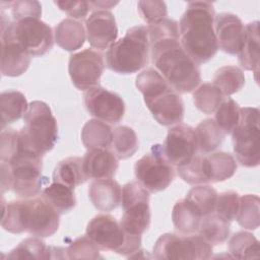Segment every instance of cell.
<instances>
[{"label":"cell","instance_id":"6da1fadb","mask_svg":"<svg viewBox=\"0 0 260 260\" xmlns=\"http://www.w3.org/2000/svg\"><path fill=\"white\" fill-rule=\"evenodd\" d=\"M147 28L151 61L156 70L178 93L197 88L201 82L200 69L181 45L178 22L166 18Z\"/></svg>","mask_w":260,"mask_h":260},{"label":"cell","instance_id":"7a4b0ae2","mask_svg":"<svg viewBox=\"0 0 260 260\" xmlns=\"http://www.w3.org/2000/svg\"><path fill=\"white\" fill-rule=\"evenodd\" d=\"M214 18L212 3L193 1L187 4L178 24L181 45L197 64L208 62L217 53Z\"/></svg>","mask_w":260,"mask_h":260},{"label":"cell","instance_id":"3957f363","mask_svg":"<svg viewBox=\"0 0 260 260\" xmlns=\"http://www.w3.org/2000/svg\"><path fill=\"white\" fill-rule=\"evenodd\" d=\"M147 109L160 125L171 126L183 121L185 108L180 94L154 68L140 72L135 79Z\"/></svg>","mask_w":260,"mask_h":260},{"label":"cell","instance_id":"277c9868","mask_svg":"<svg viewBox=\"0 0 260 260\" xmlns=\"http://www.w3.org/2000/svg\"><path fill=\"white\" fill-rule=\"evenodd\" d=\"M149 50L147 26H132L123 38L108 48L106 53L107 67L119 74L138 72L147 65Z\"/></svg>","mask_w":260,"mask_h":260},{"label":"cell","instance_id":"5b68a950","mask_svg":"<svg viewBox=\"0 0 260 260\" xmlns=\"http://www.w3.org/2000/svg\"><path fill=\"white\" fill-rule=\"evenodd\" d=\"M4 164L10 169L11 189L14 194L23 199L40 194L45 179L42 175L43 154L31 148L21 134L18 150Z\"/></svg>","mask_w":260,"mask_h":260},{"label":"cell","instance_id":"8992f818","mask_svg":"<svg viewBox=\"0 0 260 260\" xmlns=\"http://www.w3.org/2000/svg\"><path fill=\"white\" fill-rule=\"evenodd\" d=\"M103 251L130 257L141 246V236L127 235L120 222L110 214H98L87 223L85 234Z\"/></svg>","mask_w":260,"mask_h":260},{"label":"cell","instance_id":"52a82bcc","mask_svg":"<svg viewBox=\"0 0 260 260\" xmlns=\"http://www.w3.org/2000/svg\"><path fill=\"white\" fill-rule=\"evenodd\" d=\"M19 130L27 144L41 154L52 150L58 140V125L50 107L42 101L29 103Z\"/></svg>","mask_w":260,"mask_h":260},{"label":"cell","instance_id":"ba28073f","mask_svg":"<svg viewBox=\"0 0 260 260\" xmlns=\"http://www.w3.org/2000/svg\"><path fill=\"white\" fill-rule=\"evenodd\" d=\"M1 29H6L30 57L45 55L54 44L51 26L38 18L13 21L1 10Z\"/></svg>","mask_w":260,"mask_h":260},{"label":"cell","instance_id":"9c48e42d","mask_svg":"<svg viewBox=\"0 0 260 260\" xmlns=\"http://www.w3.org/2000/svg\"><path fill=\"white\" fill-rule=\"evenodd\" d=\"M259 114L255 107L240 108V121L232 132L235 156L247 168L257 167L260 161Z\"/></svg>","mask_w":260,"mask_h":260},{"label":"cell","instance_id":"30bf717a","mask_svg":"<svg viewBox=\"0 0 260 260\" xmlns=\"http://www.w3.org/2000/svg\"><path fill=\"white\" fill-rule=\"evenodd\" d=\"M123 214L120 224L130 236H142L149 228L151 213L149 192L137 181H131L122 188Z\"/></svg>","mask_w":260,"mask_h":260},{"label":"cell","instance_id":"8fae6325","mask_svg":"<svg viewBox=\"0 0 260 260\" xmlns=\"http://www.w3.org/2000/svg\"><path fill=\"white\" fill-rule=\"evenodd\" d=\"M152 254L159 260H204L212 256V245L199 235L167 233L156 240Z\"/></svg>","mask_w":260,"mask_h":260},{"label":"cell","instance_id":"7c38bea8","mask_svg":"<svg viewBox=\"0 0 260 260\" xmlns=\"http://www.w3.org/2000/svg\"><path fill=\"white\" fill-rule=\"evenodd\" d=\"M134 173L137 182L149 193L167 189L176 176L160 144L152 145L150 151L135 162Z\"/></svg>","mask_w":260,"mask_h":260},{"label":"cell","instance_id":"4fadbf2b","mask_svg":"<svg viewBox=\"0 0 260 260\" xmlns=\"http://www.w3.org/2000/svg\"><path fill=\"white\" fill-rule=\"evenodd\" d=\"M104 69V56L95 50L88 48L70 56L68 72L73 85L79 90L100 85Z\"/></svg>","mask_w":260,"mask_h":260},{"label":"cell","instance_id":"5bb4252c","mask_svg":"<svg viewBox=\"0 0 260 260\" xmlns=\"http://www.w3.org/2000/svg\"><path fill=\"white\" fill-rule=\"evenodd\" d=\"M83 98L87 112L98 120L117 124L123 119L125 103L118 93L96 85L87 89Z\"/></svg>","mask_w":260,"mask_h":260},{"label":"cell","instance_id":"9a60e30c","mask_svg":"<svg viewBox=\"0 0 260 260\" xmlns=\"http://www.w3.org/2000/svg\"><path fill=\"white\" fill-rule=\"evenodd\" d=\"M162 148L172 165L179 167L187 164L198 150L195 129L185 123L173 126L168 131Z\"/></svg>","mask_w":260,"mask_h":260},{"label":"cell","instance_id":"2e32d148","mask_svg":"<svg viewBox=\"0 0 260 260\" xmlns=\"http://www.w3.org/2000/svg\"><path fill=\"white\" fill-rule=\"evenodd\" d=\"M85 32L92 48L101 51L108 49L118 37V27L113 13L106 9L94 10L85 19Z\"/></svg>","mask_w":260,"mask_h":260},{"label":"cell","instance_id":"e0dca14e","mask_svg":"<svg viewBox=\"0 0 260 260\" xmlns=\"http://www.w3.org/2000/svg\"><path fill=\"white\" fill-rule=\"evenodd\" d=\"M29 201L30 208L26 233L39 238L51 237L58 231L60 213L42 195L29 199Z\"/></svg>","mask_w":260,"mask_h":260},{"label":"cell","instance_id":"ac0fdd59","mask_svg":"<svg viewBox=\"0 0 260 260\" xmlns=\"http://www.w3.org/2000/svg\"><path fill=\"white\" fill-rule=\"evenodd\" d=\"M214 31L218 48L230 55H238L245 35V26L239 16L229 12L215 15Z\"/></svg>","mask_w":260,"mask_h":260},{"label":"cell","instance_id":"d6986e66","mask_svg":"<svg viewBox=\"0 0 260 260\" xmlns=\"http://www.w3.org/2000/svg\"><path fill=\"white\" fill-rule=\"evenodd\" d=\"M31 57L17 44L6 29H1V73L3 76L16 77L23 74Z\"/></svg>","mask_w":260,"mask_h":260},{"label":"cell","instance_id":"ffe728a7","mask_svg":"<svg viewBox=\"0 0 260 260\" xmlns=\"http://www.w3.org/2000/svg\"><path fill=\"white\" fill-rule=\"evenodd\" d=\"M118 159L109 148L88 149L82 157L84 173L88 179H112L119 167Z\"/></svg>","mask_w":260,"mask_h":260},{"label":"cell","instance_id":"44dd1931","mask_svg":"<svg viewBox=\"0 0 260 260\" xmlns=\"http://www.w3.org/2000/svg\"><path fill=\"white\" fill-rule=\"evenodd\" d=\"M88 197L96 209L112 211L121 203L122 188L113 179L94 180L88 187Z\"/></svg>","mask_w":260,"mask_h":260},{"label":"cell","instance_id":"7402d4cb","mask_svg":"<svg viewBox=\"0 0 260 260\" xmlns=\"http://www.w3.org/2000/svg\"><path fill=\"white\" fill-rule=\"evenodd\" d=\"M260 57V39H259V21L255 20L245 26L244 40L238 53L239 63L245 70L253 71L257 80L259 72Z\"/></svg>","mask_w":260,"mask_h":260},{"label":"cell","instance_id":"603a6c76","mask_svg":"<svg viewBox=\"0 0 260 260\" xmlns=\"http://www.w3.org/2000/svg\"><path fill=\"white\" fill-rule=\"evenodd\" d=\"M2 228L12 234L27 232L30 201L29 199L15 200L5 204L2 198Z\"/></svg>","mask_w":260,"mask_h":260},{"label":"cell","instance_id":"cb8c5ba5","mask_svg":"<svg viewBox=\"0 0 260 260\" xmlns=\"http://www.w3.org/2000/svg\"><path fill=\"white\" fill-rule=\"evenodd\" d=\"M55 42L66 51L80 49L85 42V29L81 22L65 18L55 26Z\"/></svg>","mask_w":260,"mask_h":260},{"label":"cell","instance_id":"d4e9b609","mask_svg":"<svg viewBox=\"0 0 260 260\" xmlns=\"http://www.w3.org/2000/svg\"><path fill=\"white\" fill-rule=\"evenodd\" d=\"M202 218L201 213L186 198L178 200L173 207V224L181 234L192 235L197 233Z\"/></svg>","mask_w":260,"mask_h":260},{"label":"cell","instance_id":"484cf974","mask_svg":"<svg viewBox=\"0 0 260 260\" xmlns=\"http://www.w3.org/2000/svg\"><path fill=\"white\" fill-rule=\"evenodd\" d=\"M28 105L22 92L15 89L2 91L0 94L1 129L22 118L28 110Z\"/></svg>","mask_w":260,"mask_h":260},{"label":"cell","instance_id":"4316f807","mask_svg":"<svg viewBox=\"0 0 260 260\" xmlns=\"http://www.w3.org/2000/svg\"><path fill=\"white\" fill-rule=\"evenodd\" d=\"M83 170L82 158L69 156L60 160L53 172V182H59L71 188H75L87 181Z\"/></svg>","mask_w":260,"mask_h":260},{"label":"cell","instance_id":"83f0119b","mask_svg":"<svg viewBox=\"0 0 260 260\" xmlns=\"http://www.w3.org/2000/svg\"><path fill=\"white\" fill-rule=\"evenodd\" d=\"M113 130L106 123L98 119L88 120L81 130V141L88 149L109 148L112 144Z\"/></svg>","mask_w":260,"mask_h":260},{"label":"cell","instance_id":"f1b7e54d","mask_svg":"<svg viewBox=\"0 0 260 260\" xmlns=\"http://www.w3.org/2000/svg\"><path fill=\"white\" fill-rule=\"evenodd\" d=\"M195 134L198 149L203 153H209L217 149L225 136L213 119L201 121L195 129Z\"/></svg>","mask_w":260,"mask_h":260},{"label":"cell","instance_id":"f546056e","mask_svg":"<svg viewBox=\"0 0 260 260\" xmlns=\"http://www.w3.org/2000/svg\"><path fill=\"white\" fill-rule=\"evenodd\" d=\"M74 189L59 182H53L42 191V196L60 213L69 212L76 205Z\"/></svg>","mask_w":260,"mask_h":260},{"label":"cell","instance_id":"4dcf8cb0","mask_svg":"<svg viewBox=\"0 0 260 260\" xmlns=\"http://www.w3.org/2000/svg\"><path fill=\"white\" fill-rule=\"evenodd\" d=\"M7 259H54V247L34 236L21 241L10 251Z\"/></svg>","mask_w":260,"mask_h":260},{"label":"cell","instance_id":"1f68e13d","mask_svg":"<svg viewBox=\"0 0 260 260\" xmlns=\"http://www.w3.org/2000/svg\"><path fill=\"white\" fill-rule=\"evenodd\" d=\"M197 233L211 245L221 244L225 242L230 236V221L213 212L202 218Z\"/></svg>","mask_w":260,"mask_h":260},{"label":"cell","instance_id":"d6a6232c","mask_svg":"<svg viewBox=\"0 0 260 260\" xmlns=\"http://www.w3.org/2000/svg\"><path fill=\"white\" fill-rule=\"evenodd\" d=\"M179 176L188 184H205L210 182V167L207 155L196 154L187 164L177 167Z\"/></svg>","mask_w":260,"mask_h":260},{"label":"cell","instance_id":"836d02e7","mask_svg":"<svg viewBox=\"0 0 260 260\" xmlns=\"http://www.w3.org/2000/svg\"><path fill=\"white\" fill-rule=\"evenodd\" d=\"M213 84L216 85L224 95H232L240 91L245 85L244 72L235 65L222 66L215 71Z\"/></svg>","mask_w":260,"mask_h":260},{"label":"cell","instance_id":"e575fe53","mask_svg":"<svg viewBox=\"0 0 260 260\" xmlns=\"http://www.w3.org/2000/svg\"><path fill=\"white\" fill-rule=\"evenodd\" d=\"M229 252L236 259H257L259 257V241L248 232L234 234L229 243Z\"/></svg>","mask_w":260,"mask_h":260},{"label":"cell","instance_id":"d590c367","mask_svg":"<svg viewBox=\"0 0 260 260\" xmlns=\"http://www.w3.org/2000/svg\"><path fill=\"white\" fill-rule=\"evenodd\" d=\"M111 147L119 159L131 157L138 149V138L135 131L129 126L116 127L113 130Z\"/></svg>","mask_w":260,"mask_h":260},{"label":"cell","instance_id":"8d00e7d4","mask_svg":"<svg viewBox=\"0 0 260 260\" xmlns=\"http://www.w3.org/2000/svg\"><path fill=\"white\" fill-rule=\"evenodd\" d=\"M224 100V94L220 89L210 82L201 84L193 93L195 107L204 114H212Z\"/></svg>","mask_w":260,"mask_h":260},{"label":"cell","instance_id":"74e56055","mask_svg":"<svg viewBox=\"0 0 260 260\" xmlns=\"http://www.w3.org/2000/svg\"><path fill=\"white\" fill-rule=\"evenodd\" d=\"M238 223L246 230H256L260 222V199L255 194L240 197V206L236 217Z\"/></svg>","mask_w":260,"mask_h":260},{"label":"cell","instance_id":"f35d334b","mask_svg":"<svg viewBox=\"0 0 260 260\" xmlns=\"http://www.w3.org/2000/svg\"><path fill=\"white\" fill-rule=\"evenodd\" d=\"M210 167V182H222L232 178L237 171L236 158L228 152L219 151L207 155Z\"/></svg>","mask_w":260,"mask_h":260},{"label":"cell","instance_id":"ab89813d","mask_svg":"<svg viewBox=\"0 0 260 260\" xmlns=\"http://www.w3.org/2000/svg\"><path fill=\"white\" fill-rule=\"evenodd\" d=\"M185 198L191 202L204 217L214 212L217 192L211 186L199 185L191 188Z\"/></svg>","mask_w":260,"mask_h":260},{"label":"cell","instance_id":"60d3db41","mask_svg":"<svg viewBox=\"0 0 260 260\" xmlns=\"http://www.w3.org/2000/svg\"><path fill=\"white\" fill-rule=\"evenodd\" d=\"M224 134H231L240 121V107L231 98H224L215 111V120Z\"/></svg>","mask_w":260,"mask_h":260},{"label":"cell","instance_id":"b9f144b4","mask_svg":"<svg viewBox=\"0 0 260 260\" xmlns=\"http://www.w3.org/2000/svg\"><path fill=\"white\" fill-rule=\"evenodd\" d=\"M100 248L85 235L75 239L68 248L66 256L68 259H99Z\"/></svg>","mask_w":260,"mask_h":260},{"label":"cell","instance_id":"7bdbcfd3","mask_svg":"<svg viewBox=\"0 0 260 260\" xmlns=\"http://www.w3.org/2000/svg\"><path fill=\"white\" fill-rule=\"evenodd\" d=\"M240 206V196L235 191H225L217 194L214 213L221 218L232 221L236 219Z\"/></svg>","mask_w":260,"mask_h":260},{"label":"cell","instance_id":"ee69618b","mask_svg":"<svg viewBox=\"0 0 260 260\" xmlns=\"http://www.w3.org/2000/svg\"><path fill=\"white\" fill-rule=\"evenodd\" d=\"M140 16L149 24H156L167 18L168 8L164 1H138Z\"/></svg>","mask_w":260,"mask_h":260},{"label":"cell","instance_id":"f6af8a7d","mask_svg":"<svg viewBox=\"0 0 260 260\" xmlns=\"http://www.w3.org/2000/svg\"><path fill=\"white\" fill-rule=\"evenodd\" d=\"M8 7L11 10L13 21H18L30 17L40 19L42 15V5L38 1L21 0L8 2Z\"/></svg>","mask_w":260,"mask_h":260},{"label":"cell","instance_id":"bcb514c9","mask_svg":"<svg viewBox=\"0 0 260 260\" xmlns=\"http://www.w3.org/2000/svg\"><path fill=\"white\" fill-rule=\"evenodd\" d=\"M59 9L66 12L72 19H84L90 9V3L86 1H55Z\"/></svg>","mask_w":260,"mask_h":260},{"label":"cell","instance_id":"7dc6e473","mask_svg":"<svg viewBox=\"0 0 260 260\" xmlns=\"http://www.w3.org/2000/svg\"><path fill=\"white\" fill-rule=\"evenodd\" d=\"M90 5H94L99 8H111L112 6H115L118 4V2H112V1H94V2H89Z\"/></svg>","mask_w":260,"mask_h":260}]
</instances>
